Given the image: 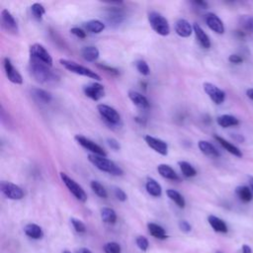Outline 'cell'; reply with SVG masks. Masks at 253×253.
Instances as JSON below:
<instances>
[{"instance_id":"f907efd6","label":"cell","mask_w":253,"mask_h":253,"mask_svg":"<svg viewBox=\"0 0 253 253\" xmlns=\"http://www.w3.org/2000/svg\"><path fill=\"white\" fill-rule=\"evenodd\" d=\"M246 95H247V97H248L249 99L253 100V88L248 89V90L246 91Z\"/></svg>"},{"instance_id":"52a82bcc","label":"cell","mask_w":253,"mask_h":253,"mask_svg":"<svg viewBox=\"0 0 253 253\" xmlns=\"http://www.w3.org/2000/svg\"><path fill=\"white\" fill-rule=\"evenodd\" d=\"M97 110H98L99 114L101 115V117L109 125L117 126L120 124L121 116L118 113V111L116 109H114L113 107H111L109 105H105V104H99L97 106Z\"/></svg>"},{"instance_id":"ab89813d","label":"cell","mask_w":253,"mask_h":253,"mask_svg":"<svg viewBox=\"0 0 253 253\" xmlns=\"http://www.w3.org/2000/svg\"><path fill=\"white\" fill-rule=\"evenodd\" d=\"M70 221H71V223H72L74 229H75L78 233H83V232L86 231V226H85V224H84L81 220H79V219H77V218H75V217H71Z\"/></svg>"},{"instance_id":"5b68a950","label":"cell","mask_w":253,"mask_h":253,"mask_svg":"<svg viewBox=\"0 0 253 253\" xmlns=\"http://www.w3.org/2000/svg\"><path fill=\"white\" fill-rule=\"evenodd\" d=\"M59 175H60V178H61L63 184L66 186V188L69 190V192L78 201H80L82 203H85L87 201V195H86L84 189L76 181H74L72 178H70L64 172H60Z\"/></svg>"},{"instance_id":"8fae6325","label":"cell","mask_w":253,"mask_h":253,"mask_svg":"<svg viewBox=\"0 0 253 253\" xmlns=\"http://www.w3.org/2000/svg\"><path fill=\"white\" fill-rule=\"evenodd\" d=\"M3 65H4V70L5 74L8 78V80L14 84H22L23 83V78L22 75L19 73V71L13 66L10 58L5 57L3 60Z\"/></svg>"},{"instance_id":"db71d44e","label":"cell","mask_w":253,"mask_h":253,"mask_svg":"<svg viewBox=\"0 0 253 253\" xmlns=\"http://www.w3.org/2000/svg\"><path fill=\"white\" fill-rule=\"evenodd\" d=\"M248 181H249L250 189H251L252 192H253V177H252V176H249V177H248Z\"/></svg>"},{"instance_id":"ee69618b","label":"cell","mask_w":253,"mask_h":253,"mask_svg":"<svg viewBox=\"0 0 253 253\" xmlns=\"http://www.w3.org/2000/svg\"><path fill=\"white\" fill-rule=\"evenodd\" d=\"M179 228H180L181 231H183L185 233H188V232L191 231L192 226L187 220H180L179 221Z\"/></svg>"},{"instance_id":"f5cc1de1","label":"cell","mask_w":253,"mask_h":253,"mask_svg":"<svg viewBox=\"0 0 253 253\" xmlns=\"http://www.w3.org/2000/svg\"><path fill=\"white\" fill-rule=\"evenodd\" d=\"M76 253H92L89 249H87V248H79L77 251H76Z\"/></svg>"},{"instance_id":"f546056e","label":"cell","mask_w":253,"mask_h":253,"mask_svg":"<svg viewBox=\"0 0 253 253\" xmlns=\"http://www.w3.org/2000/svg\"><path fill=\"white\" fill-rule=\"evenodd\" d=\"M166 195L168 196V198L170 200H172L179 208L183 209L185 208V205H186V202H185V199L184 197L176 190H173V189H168L166 191Z\"/></svg>"},{"instance_id":"d6a6232c","label":"cell","mask_w":253,"mask_h":253,"mask_svg":"<svg viewBox=\"0 0 253 253\" xmlns=\"http://www.w3.org/2000/svg\"><path fill=\"white\" fill-rule=\"evenodd\" d=\"M178 165L181 169V172L182 174L187 177V178H191V177H194L197 175V170L187 161H184V160H181V161H178Z\"/></svg>"},{"instance_id":"b9f144b4","label":"cell","mask_w":253,"mask_h":253,"mask_svg":"<svg viewBox=\"0 0 253 253\" xmlns=\"http://www.w3.org/2000/svg\"><path fill=\"white\" fill-rule=\"evenodd\" d=\"M114 194H115V197L119 200V201H121V202H125L126 200V194L125 193V191L124 190H122L121 188H118V187H116L115 189H114Z\"/></svg>"},{"instance_id":"ba28073f","label":"cell","mask_w":253,"mask_h":253,"mask_svg":"<svg viewBox=\"0 0 253 253\" xmlns=\"http://www.w3.org/2000/svg\"><path fill=\"white\" fill-rule=\"evenodd\" d=\"M0 190L2 194L10 200H21L24 197V191L22 188L11 182L2 181L0 183Z\"/></svg>"},{"instance_id":"4316f807","label":"cell","mask_w":253,"mask_h":253,"mask_svg":"<svg viewBox=\"0 0 253 253\" xmlns=\"http://www.w3.org/2000/svg\"><path fill=\"white\" fill-rule=\"evenodd\" d=\"M216 123L221 127H229V126H237L239 124V121L234 116H231V115H221V116L217 117Z\"/></svg>"},{"instance_id":"44dd1931","label":"cell","mask_w":253,"mask_h":253,"mask_svg":"<svg viewBox=\"0 0 253 253\" xmlns=\"http://www.w3.org/2000/svg\"><path fill=\"white\" fill-rule=\"evenodd\" d=\"M157 171L165 179L173 180V181H179L180 180L178 174L168 164H159L157 166Z\"/></svg>"},{"instance_id":"2e32d148","label":"cell","mask_w":253,"mask_h":253,"mask_svg":"<svg viewBox=\"0 0 253 253\" xmlns=\"http://www.w3.org/2000/svg\"><path fill=\"white\" fill-rule=\"evenodd\" d=\"M175 32L178 36H180L182 38H188L192 35L194 30H193V27L191 26V24L187 20L179 19L175 23Z\"/></svg>"},{"instance_id":"9c48e42d","label":"cell","mask_w":253,"mask_h":253,"mask_svg":"<svg viewBox=\"0 0 253 253\" xmlns=\"http://www.w3.org/2000/svg\"><path fill=\"white\" fill-rule=\"evenodd\" d=\"M203 87H204V91L206 92V94L211 98V100L214 104L220 105L224 102L225 93L223 90L218 88L216 85L210 83V82H205Z\"/></svg>"},{"instance_id":"9a60e30c","label":"cell","mask_w":253,"mask_h":253,"mask_svg":"<svg viewBox=\"0 0 253 253\" xmlns=\"http://www.w3.org/2000/svg\"><path fill=\"white\" fill-rule=\"evenodd\" d=\"M206 23L208 27L216 34L222 35L224 33V26L222 21L213 13H208L206 15Z\"/></svg>"},{"instance_id":"60d3db41","label":"cell","mask_w":253,"mask_h":253,"mask_svg":"<svg viewBox=\"0 0 253 253\" xmlns=\"http://www.w3.org/2000/svg\"><path fill=\"white\" fill-rule=\"evenodd\" d=\"M135 243L137 247L142 251H146L148 248V240L145 236H142V235L137 236L135 239Z\"/></svg>"},{"instance_id":"ffe728a7","label":"cell","mask_w":253,"mask_h":253,"mask_svg":"<svg viewBox=\"0 0 253 253\" xmlns=\"http://www.w3.org/2000/svg\"><path fill=\"white\" fill-rule=\"evenodd\" d=\"M214 139L225 149V150H227L229 153H231L232 155H234V156H236V157H242V152H241V150L237 147V146H235L234 144H232L231 142H229V141H227L226 139H224L223 137H221V136H219V135H214Z\"/></svg>"},{"instance_id":"8992f818","label":"cell","mask_w":253,"mask_h":253,"mask_svg":"<svg viewBox=\"0 0 253 253\" xmlns=\"http://www.w3.org/2000/svg\"><path fill=\"white\" fill-rule=\"evenodd\" d=\"M30 55L31 59L44 63L49 67L52 65L51 55L45 49V47L40 43H34L30 46Z\"/></svg>"},{"instance_id":"6da1fadb","label":"cell","mask_w":253,"mask_h":253,"mask_svg":"<svg viewBox=\"0 0 253 253\" xmlns=\"http://www.w3.org/2000/svg\"><path fill=\"white\" fill-rule=\"evenodd\" d=\"M88 160L99 170L109 173L111 175L121 176L124 173L123 169L120 166H118L114 161L108 159L107 156H101L91 153L88 155Z\"/></svg>"},{"instance_id":"bcb514c9","label":"cell","mask_w":253,"mask_h":253,"mask_svg":"<svg viewBox=\"0 0 253 253\" xmlns=\"http://www.w3.org/2000/svg\"><path fill=\"white\" fill-rule=\"evenodd\" d=\"M100 68H102L103 70L113 74V75H118L119 74V70L117 68H114V67H111V66H108V65H104V64H99L98 65Z\"/></svg>"},{"instance_id":"e0dca14e","label":"cell","mask_w":253,"mask_h":253,"mask_svg":"<svg viewBox=\"0 0 253 253\" xmlns=\"http://www.w3.org/2000/svg\"><path fill=\"white\" fill-rule=\"evenodd\" d=\"M128 98L136 107H138L140 109H147L149 107V102L146 99V97L137 91L129 90Z\"/></svg>"},{"instance_id":"d6986e66","label":"cell","mask_w":253,"mask_h":253,"mask_svg":"<svg viewBox=\"0 0 253 253\" xmlns=\"http://www.w3.org/2000/svg\"><path fill=\"white\" fill-rule=\"evenodd\" d=\"M208 221L210 223V225L211 226V228L219 233H226L228 231V227L225 223V221H223L221 218L215 216V215H209L208 216Z\"/></svg>"},{"instance_id":"f1b7e54d","label":"cell","mask_w":253,"mask_h":253,"mask_svg":"<svg viewBox=\"0 0 253 253\" xmlns=\"http://www.w3.org/2000/svg\"><path fill=\"white\" fill-rule=\"evenodd\" d=\"M86 30L92 34H100L105 29V24L100 20H90L84 24Z\"/></svg>"},{"instance_id":"7402d4cb","label":"cell","mask_w":253,"mask_h":253,"mask_svg":"<svg viewBox=\"0 0 253 253\" xmlns=\"http://www.w3.org/2000/svg\"><path fill=\"white\" fill-rule=\"evenodd\" d=\"M145 189L147 193L152 197H160L162 194V188L160 184L151 177H147L146 183H145Z\"/></svg>"},{"instance_id":"7bdbcfd3","label":"cell","mask_w":253,"mask_h":253,"mask_svg":"<svg viewBox=\"0 0 253 253\" xmlns=\"http://www.w3.org/2000/svg\"><path fill=\"white\" fill-rule=\"evenodd\" d=\"M70 32H71V34H73L74 36H76V37L79 38V39H85V38H86V33H85V31H83L82 29H80V28H78V27L72 28V29L70 30Z\"/></svg>"},{"instance_id":"f6af8a7d","label":"cell","mask_w":253,"mask_h":253,"mask_svg":"<svg viewBox=\"0 0 253 253\" xmlns=\"http://www.w3.org/2000/svg\"><path fill=\"white\" fill-rule=\"evenodd\" d=\"M107 142H108V145H109L112 149H114V150H119V149L121 148L120 142H119L117 139L113 138V137H109V138L107 139Z\"/></svg>"},{"instance_id":"4dcf8cb0","label":"cell","mask_w":253,"mask_h":253,"mask_svg":"<svg viewBox=\"0 0 253 253\" xmlns=\"http://www.w3.org/2000/svg\"><path fill=\"white\" fill-rule=\"evenodd\" d=\"M32 94L33 96L39 101L42 102L43 104H47L51 101V95L50 93H48L47 91L43 90V89H40V88H34L32 90Z\"/></svg>"},{"instance_id":"d4e9b609","label":"cell","mask_w":253,"mask_h":253,"mask_svg":"<svg viewBox=\"0 0 253 253\" xmlns=\"http://www.w3.org/2000/svg\"><path fill=\"white\" fill-rule=\"evenodd\" d=\"M99 49L96 47V46H93V45H87V46H84L82 49H81V55L82 57L87 60V61H96L99 57Z\"/></svg>"},{"instance_id":"8d00e7d4","label":"cell","mask_w":253,"mask_h":253,"mask_svg":"<svg viewBox=\"0 0 253 253\" xmlns=\"http://www.w3.org/2000/svg\"><path fill=\"white\" fill-rule=\"evenodd\" d=\"M240 25L246 31L253 33V16H241L240 17Z\"/></svg>"},{"instance_id":"d590c367","label":"cell","mask_w":253,"mask_h":253,"mask_svg":"<svg viewBox=\"0 0 253 253\" xmlns=\"http://www.w3.org/2000/svg\"><path fill=\"white\" fill-rule=\"evenodd\" d=\"M124 14L119 9H112L108 14V21L111 23L119 24L123 21Z\"/></svg>"},{"instance_id":"277c9868","label":"cell","mask_w":253,"mask_h":253,"mask_svg":"<svg viewBox=\"0 0 253 253\" xmlns=\"http://www.w3.org/2000/svg\"><path fill=\"white\" fill-rule=\"evenodd\" d=\"M59 62L65 69H67L68 71H70L72 73L82 75V76H85V77H89V78L95 79L97 81L101 80V76L99 74H97L95 71H93L90 68H87L83 65H80V64H78L74 61L61 58V59H59Z\"/></svg>"},{"instance_id":"603a6c76","label":"cell","mask_w":253,"mask_h":253,"mask_svg":"<svg viewBox=\"0 0 253 253\" xmlns=\"http://www.w3.org/2000/svg\"><path fill=\"white\" fill-rule=\"evenodd\" d=\"M24 232L27 236L33 239H41L43 236V231L42 227L36 223H28L24 227Z\"/></svg>"},{"instance_id":"836d02e7","label":"cell","mask_w":253,"mask_h":253,"mask_svg":"<svg viewBox=\"0 0 253 253\" xmlns=\"http://www.w3.org/2000/svg\"><path fill=\"white\" fill-rule=\"evenodd\" d=\"M90 187H91V189L93 190V192H94L98 197L103 198V199H106V198L108 197L107 190L105 189V187H104L99 181H96V180L91 181Z\"/></svg>"},{"instance_id":"7c38bea8","label":"cell","mask_w":253,"mask_h":253,"mask_svg":"<svg viewBox=\"0 0 253 253\" xmlns=\"http://www.w3.org/2000/svg\"><path fill=\"white\" fill-rule=\"evenodd\" d=\"M84 94L94 101L100 100L105 95V88L102 84L94 82L83 87Z\"/></svg>"},{"instance_id":"7dc6e473","label":"cell","mask_w":253,"mask_h":253,"mask_svg":"<svg viewBox=\"0 0 253 253\" xmlns=\"http://www.w3.org/2000/svg\"><path fill=\"white\" fill-rule=\"evenodd\" d=\"M228 60H229V62L234 63V64H239V63H241L243 61L242 57L240 55H238V54H230L229 57H228Z\"/></svg>"},{"instance_id":"f35d334b","label":"cell","mask_w":253,"mask_h":253,"mask_svg":"<svg viewBox=\"0 0 253 253\" xmlns=\"http://www.w3.org/2000/svg\"><path fill=\"white\" fill-rule=\"evenodd\" d=\"M105 253H121V246L116 242H108L103 247Z\"/></svg>"},{"instance_id":"30bf717a","label":"cell","mask_w":253,"mask_h":253,"mask_svg":"<svg viewBox=\"0 0 253 253\" xmlns=\"http://www.w3.org/2000/svg\"><path fill=\"white\" fill-rule=\"evenodd\" d=\"M74 138L82 147H84L85 149H87L90 152H92V154L101 155V156H107L106 151L100 145H98L97 143H95L91 139L87 138L86 136H84L82 134H76Z\"/></svg>"},{"instance_id":"3957f363","label":"cell","mask_w":253,"mask_h":253,"mask_svg":"<svg viewBox=\"0 0 253 253\" xmlns=\"http://www.w3.org/2000/svg\"><path fill=\"white\" fill-rule=\"evenodd\" d=\"M148 22L152 30L160 36H168L170 33V26L167 19L158 12L152 11L148 14Z\"/></svg>"},{"instance_id":"7a4b0ae2","label":"cell","mask_w":253,"mask_h":253,"mask_svg":"<svg viewBox=\"0 0 253 253\" xmlns=\"http://www.w3.org/2000/svg\"><path fill=\"white\" fill-rule=\"evenodd\" d=\"M31 72L37 81L41 83H50L57 79V76L44 63L31 59Z\"/></svg>"},{"instance_id":"c3c4849f","label":"cell","mask_w":253,"mask_h":253,"mask_svg":"<svg viewBox=\"0 0 253 253\" xmlns=\"http://www.w3.org/2000/svg\"><path fill=\"white\" fill-rule=\"evenodd\" d=\"M232 138L234 139V140H236L237 142H243L244 141V136L242 135V134H239V133H232Z\"/></svg>"},{"instance_id":"681fc988","label":"cell","mask_w":253,"mask_h":253,"mask_svg":"<svg viewBox=\"0 0 253 253\" xmlns=\"http://www.w3.org/2000/svg\"><path fill=\"white\" fill-rule=\"evenodd\" d=\"M241 251H242V253H252L251 247H250L249 245H247V244H243V245H242Z\"/></svg>"},{"instance_id":"816d5d0a","label":"cell","mask_w":253,"mask_h":253,"mask_svg":"<svg viewBox=\"0 0 253 253\" xmlns=\"http://www.w3.org/2000/svg\"><path fill=\"white\" fill-rule=\"evenodd\" d=\"M197 5L201 6L202 8H207L208 7V3L207 2H204V1H196L195 2Z\"/></svg>"},{"instance_id":"1f68e13d","label":"cell","mask_w":253,"mask_h":253,"mask_svg":"<svg viewBox=\"0 0 253 253\" xmlns=\"http://www.w3.org/2000/svg\"><path fill=\"white\" fill-rule=\"evenodd\" d=\"M101 218L106 223H115L117 221L116 211L111 208H103L101 210Z\"/></svg>"},{"instance_id":"11a10c76","label":"cell","mask_w":253,"mask_h":253,"mask_svg":"<svg viewBox=\"0 0 253 253\" xmlns=\"http://www.w3.org/2000/svg\"><path fill=\"white\" fill-rule=\"evenodd\" d=\"M62 253H71L70 251H68V250H64Z\"/></svg>"},{"instance_id":"74e56055","label":"cell","mask_w":253,"mask_h":253,"mask_svg":"<svg viewBox=\"0 0 253 253\" xmlns=\"http://www.w3.org/2000/svg\"><path fill=\"white\" fill-rule=\"evenodd\" d=\"M135 66H136V69L138 70V72L144 76H147L150 73V68L145 60H142V59L137 60L135 62Z\"/></svg>"},{"instance_id":"484cf974","label":"cell","mask_w":253,"mask_h":253,"mask_svg":"<svg viewBox=\"0 0 253 253\" xmlns=\"http://www.w3.org/2000/svg\"><path fill=\"white\" fill-rule=\"evenodd\" d=\"M235 193H236L237 197L239 198V200L243 203H249L253 198L252 190L250 189V187H247L244 185L236 187Z\"/></svg>"},{"instance_id":"ac0fdd59","label":"cell","mask_w":253,"mask_h":253,"mask_svg":"<svg viewBox=\"0 0 253 253\" xmlns=\"http://www.w3.org/2000/svg\"><path fill=\"white\" fill-rule=\"evenodd\" d=\"M193 30L196 35V38L199 42V43L204 47V48H210L211 47V40L209 36L206 34V32L202 29L200 25L195 23L193 25Z\"/></svg>"},{"instance_id":"83f0119b","label":"cell","mask_w":253,"mask_h":253,"mask_svg":"<svg viewBox=\"0 0 253 253\" xmlns=\"http://www.w3.org/2000/svg\"><path fill=\"white\" fill-rule=\"evenodd\" d=\"M147 228H148L149 233L153 237L158 238V239H166L167 238V234H166L165 229L162 226H160L159 224L154 223V222H149L147 224Z\"/></svg>"},{"instance_id":"5bb4252c","label":"cell","mask_w":253,"mask_h":253,"mask_svg":"<svg viewBox=\"0 0 253 253\" xmlns=\"http://www.w3.org/2000/svg\"><path fill=\"white\" fill-rule=\"evenodd\" d=\"M144 140L146 142V144L152 148L154 151H156L157 153L161 154V155H167L168 153V144L157 137H154L152 135H145L144 136Z\"/></svg>"},{"instance_id":"4fadbf2b","label":"cell","mask_w":253,"mask_h":253,"mask_svg":"<svg viewBox=\"0 0 253 253\" xmlns=\"http://www.w3.org/2000/svg\"><path fill=\"white\" fill-rule=\"evenodd\" d=\"M1 23H2L3 29H5L8 33H12V34L18 33L19 29H18L17 22L13 17V15L7 9H3L1 11Z\"/></svg>"},{"instance_id":"9f6ffc18","label":"cell","mask_w":253,"mask_h":253,"mask_svg":"<svg viewBox=\"0 0 253 253\" xmlns=\"http://www.w3.org/2000/svg\"><path fill=\"white\" fill-rule=\"evenodd\" d=\"M215 253H222V252H221V251H219V250H218V251H216V252H215Z\"/></svg>"},{"instance_id":"cb8c5ba5","label":"cell","mask_w":253,"mask_h":253,"mask_svg":"<svg viewBox=\"0 0 253 253\" xmlns=\"http://www.w3.org/2000/svg\"><path fill=\"white\" fill-rule=\"evenodd\" d=\"M198 146H199L200 150L205 155L211 156V157H218L219 156L218 150L213 146V144H211V142H209L207 140H200L198 142Z\"/></svg>"},{"instance_id":"e575fe53","label":"cell","mask_w":253,"mask_h":253,"mask_svg":"<svg viewBox=\"0 0 253 253\" xmlns=\"http://www.w3.org/2000/svg\"><path fill=\"white\" fill-rule=\"evenodd\" d=\"M31 12L35 19H37L38 21H41L42 19V16L45 14V9L42 4L34 3L31 6Z\"/></svg>"}]
</instances>
